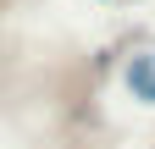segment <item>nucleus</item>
<instances>
[{"label": "nucleus", "mask_w": 155, "mask_h": 149, "mask_svg": "<svg viewBox=\"0 0 155 149\" xmlns=\"http://www.w3.org/2000/svg\"><path fill=\"white\" fill-rule=\"evenodd\" d=\"M122 83H127V94L139 100V105H155V50L127 55V66H122Z\"/></svg>", "instance_id": "nucleus-1"}]
</instances>
